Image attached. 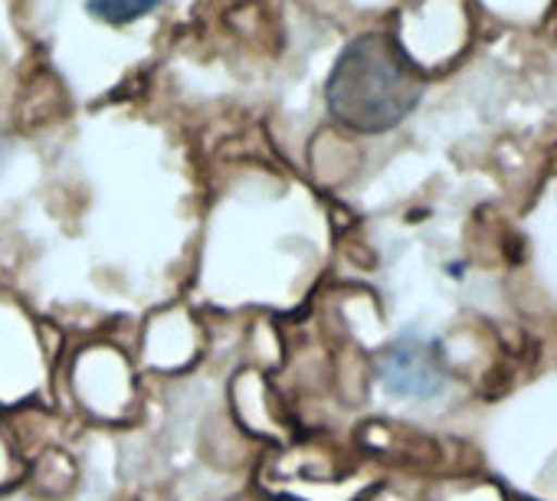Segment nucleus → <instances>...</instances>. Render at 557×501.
Instances as JSON below:
<instances>
[{
  "instance_id": "1",
  "label": "nucleus",
  "mask_w": 557,
  "mask_h": 501,
  "mask_svg": "<svg viewBox=\"0 0 557 501\" xmlns=\"http://www.w3.org/2000/svg\"><path fill=\"white\" fill-rule=\"evenodd\" d=\"M423 73L387 34H364L338 57L325 99L338 125L381 135L400 125L423 99Z\"/></svg>"
},
{
  "instance_id": "2",
  "label": "nucleus",
  "mask_w": 557,
  "mask_h": 501,
  "mask_svg": "<svg viewBox=\"0 0 557 501\" xmlns=\"http://www.w3.org/2000/svg\"><path fill=\"white\" fill-rule=\"evenodd\" d=\"M381 380L394 397L430 400L446 384V361L436 341L420 335H400L381 358Z\"/></svg>"
},
{
  "instance_id": "3",
  "label": "nucleus",
  "mask_w": 557,
  "mask_h": 501,
  "mask_svg": "<svg viewBox=\"0 0 557 501\" xmlns=\"http://www.w3.org/2000/svg\"><path fill=\"white\" fill-rule=\"evenodd\" d=\"M164 0H89V14L112 27H128L161 8Z\"/></svg>"
}]
</instances>
